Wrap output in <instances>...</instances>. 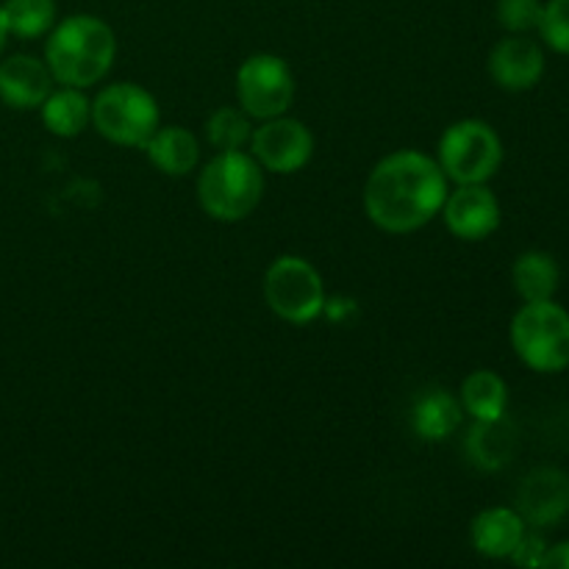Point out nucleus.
Masks as SVG:
<instances>
[{
	"instance_id": "f257e3e1",
	"label": "nucleus",
	"mask_w": 569,
	"mask_h": 569,
	"mask_svg": "<svg viewBox=\"0 0 569 569\" xmlns=\"http://www.w3.org/2000/svg\"><path fill=\"white\" fill-rule=\"evenodd\" d=\"M448 198V176L420 150H398L372 167L365 211L387 233H411L433 220Z\"/></svg>"
},
{
	"instance_id": "f03ea898",
	"label": "nucleus",
	"mask_w": 569,
	"mask_h": 569,
	"mask_svg": "<svg viewBox=\"0 0 569 569\" xmlns=\"http://www.w3.org/2000/svg\"><path fill=\"white\" fill-rule=\"evenodd\" d=\"M114 56V31L92 14H72L56 22L44 44V64L61 87H94L109 76Z\"/></svg>"
},
{
	"instance_id": "7ed1b4c3",
	"label": "nucleus",
	"mask_w": 569,
	"mask_h": 569,
	"mask_svg": "<svg viewBox=\"0 0 569 569\" xmlns=\"http://www.w3.org/2000/svg\"><path fill=\"white\" fill-rule=\"evenodd\" d=\"M198 198L211 220H244L264 198L261 164L242 150H222L200 172Z\"/></svg>"
},
{
	"instance_id": "20e7f679",
	"label": "nucleus",
	"mask_w": 569,
	"mask_h": 569,
	"mask_svg": "<svg viewBox=\"0 0 569 569\" xmlns=\"http://www.w3.org/2000/svg\"><path fill=\"white\" fill-rule=\"evenodd\" d=\"M92 126L109 142L122 148H144V142L161 126V111L153 94L139 83H109L92 100Z\"/></svg>"
},
{
	"instance_id": "39448f33",
	"label": "nucleus",
	"mask_w": 569,
	"mask_h": 569,
	"mask_svg": "<svg viewBox=\"0 0 569 569\" xmlns=\"http://www.w3.org/2000/svg\"><path fill=\"white\" fill-rule=\"evenodd\" d=\"M511 345L537 372H561L569 367V315L553 300L526 303L511 320Z\"/></svg>"
},
{
	"instance_id": "423d86ee",
	"label": "nucleus",
	"mask_w": 569,
	"mask_h": 569,
	"mask_svg": "<svg viewBox=\"0 0 569 569\" xmlns=\"http://www.w3.org/2000/svg\"><path fill=\"white\" fill-rule=\"evenodd\" d=\"M439 167L448 181L487 183L503 161V144L483 120H459L439 139Z\"/></svg>"
},
{
	"instance_id": "0eeeda50",
	"label": "nucleus",
	"mask_w": 569,
	"mask_h": 569,
	"mask_svg": "<svg viewBox=\"0 0 569 569\" xmlns=\"http://www.w3.org/2000/svg\"><path fill=\"white\" fill-rule=\"evenodd\" d=\"M264 300L281 320L306 326L326 309V287L315 264L300 256H278L267 267Z\"/></svg>"
},
{
	"instance_id": "6e6552de",
	"label": "nucleus",
	"mask_w": 569,
	"mask_h": 569,
	"mask_svg": "<svg viewBox=\"0 0 569 569\" xmlns=\"http://www.w3.org/2000/svg\"><path fill=\"white\" fill-rule=\"evenodd\" d=\"M237 94L244 114L256 117V120L287 114L295 98L292 70L281 56H250L237 72Z\"/></svg>"
},
{
	"instance_id": "1a4fd4ad",
	"label": "nucleus",
	"mask_w": 569,
	"mask_h": 569,
	"mask_svg": "<svg viewBox=\"0 0 569 569\" xmlns=\"http://www.w3.org/2000/svg\"><path fill=\"white\" fill-rule=\"evenodd\" d=\"M311 153H315L311 131L287 114L261 120V126L250 133V156L270 172L289 176L303 170L311 161Z\"/></svg>"
},
{
	"instance_id": "9d476101",
	"label": "nucleus",
	"mask_w": 569,
	"mask_h": 569,
	"mask_svg": "<svg viewBox=\"0 0 569 569\" xmlns=\"http://www.w3.org/2000/svg\"><path fill=\"white\" fill-rule=\"evenodd\" d=\"M445 226L465 242H481L500 228V203L487 183H459L442 206Z\"/></svg>"
},
{
	"instance_id": "9b49d317",
	"label": "nucleus",
	"mask_w": 569,
	"mask_h": 569,
	"mask_svg": "<svg viewBox=\"0 0 569 569\" xmlns=\"http://www.w3.org/2000/svg\"><path fill=\"white\" fill-rule=\"evenodd\" d=\"M517 515L531 528H550L569 515V476L556 467H539L517 489Z\"/></svg>"
},
{
	"instance_id": "f8f14e48",
	"label": "nucleus",
	"mask_w": 569,
	"mask_h": 569,
	"mask_svg": "<svg viewBox=\"0 0 569 569\" xmlns=\"http://www.w3.org/2000/svg\"><path fill=\"white\" fill-rule=\"evenodd\" d=\"M50 92H53V76L37 56L14 53L0 61V100L9 109H39Z\"/></svg>"
},
{
	"instance_id": "ddd939ff",
	"label": "nucleus",
	"mask_w": 569,
	"mask_h": 569,
	"mask_svg": "<svg viewBox=\"0 0 569 569\" xmlns=\"http://www.w3.org/2000/svg\"><path fill=\"white\" fill-rule=\"evenodd\" d=\"M542 72V48L528 37H506L503 42L495 44L492 56H489V76L509 92H526V89L537 87Z\"/></svg>"
},
{
	"instance_id": "4468645a",
	"label": "nucleus",
	"mask_w": 569,
	"mask_h": 569,
	"mask_svg": "<svg viewBox=\"0 0 569 569\" xmlns=\"http://www.w3.org/2000/svg\"><path fill=\"white\" fill-rule=\"evenodd\" d=\"M526 531L528 526L517 515V509L498 506V509H483L472 520L470 537L478 553L487 556V559H511V553L517 550L520 539L526 537Z\"/></svg>"
},
{
	"instance_id": "2eb2a0df",
	"label": "nucleus",
	"mask_w": 569,
	"mask_h": 569,
	"mask_svg": "<svg viewBox=\"0 0 569 569\" xmlns=\"http://www.w3.org/2000/svg\"><path fill=\"white\" fill-rule=\"evenodd\" d=\"M461 400L448 389H426L411 409V428L426 442H442L461 426Z\"/></svg>"
},
{
	"instance_id": "dca6fc26",
	"label": "nucleus",
	"mask_w": 569,
	"mask_h": 569,
	"mask_svg": "<svg viewBox=\"0 0 569 569\" xmlns=\"http://www.w3.org/2000/svg\"><path fill=\"white\" fill-rule=\"evenodd\" d=\"M142 150L164 176L172 178L189 176V172L198 167L200 159L198 139H194V133L183 126H159L153 137L144 142Z\"/></svg>"
},
{
	"instance_id": "f3484780",
	"label": "nucleus",
	"mask_w": 569,
	"mask_h": 569,
	"mask_svg": "<svg viewBox=\"0 0 569 569\" xmlns=\"http://www.w3.org/2000/svg\"><path fill=\"white\" fill-rule=\"evenodd\" d=\"M517 448V433L511 422L503 417L498 420H476L467 433V456L481 470H500L511 461Z\"/></svg>"
},
{
	"instance_id": "a211bd4d",
	"label": "nucleus",
	"mask_w": 569,
	"mask_h": 569,
	"mask_svg": "<svg viewBox=\"0 0 569 569\" xmlns=\"http://www.w3.org/2000/svg\"><path fill=\"white\" fill-rule=\"evenodd\" d=\"M42 122L50 133L61 139H72L92 122V100H87L83 89L61 87L50 92L42 106Z\"/></svg>"
},
{
	"instance_id": "6ab92c4d",
	"label": "nucleus",
	"mask_w": 569,
	"mask_h": 569,
	"mask_svg": "<svg viewBox=\"0 0 569 569\" xmlns=\"http://www.w3.org/2000/svg\"><path fill=\"white\" fill-rule=\"evenodd\" d=\"M511 278L526 303H542V300H553V295L559 292L561 272L553 256L542 250H528L515 261Z\"/></svg>"
},
{
	"instance_id": "aec40b11",
	"label": "nucleus",
	"mask_w": 569,
	"mask_h": 569,
	"mask_svg": "<svg viewBox=\"0 0 569 569\" xmlns=\"http://www.w3.org/2000/svg\"><path fill=\"white\" fill-rule=\"evenodd\" d=\"M461 406L472 420H498L509 406V387L492 370H476L461 383Z\"/></svg>"
},
{
	"instance_id": "412c9836",
	"label": "nucleus",
	"mask_w": 569,
	"mask_h": 569,
	"mask_svg": "<svg viewBox=\"0 0 569 569\" xmlns=\"http://www.w3.org/2000/svg\"><path fill=\"white\" fill-rule=\"evenodd\" d=\"M0 9L6 31L17 39H39L56 26V0H6Z\"/></svg>"
},
{
	"instance_id": "4be33fe9",
	"label": "nucleus",
	"mask_w": 569,
	"mask_h": 569,
	"mask_svg": "<svg viewBox=\"0 0 569 569\" xmlns=\"http://www.w3.org/2000/svg\"><path fill=\"white\" fill-rule=\"evenodd\" d=\"M250 133H253V126H250L248 114H242L239 109H217L214 114L206 122V137H209L211 148L222 150H242L244 144H250Z\"/></svg>"
},
{
	"instance_id": "5701e85b",
	"label": "nucleus",
	"mask_w": 569,
	"mask_h": 569,
	"mask_svg": "<svg viewBox=\"0 0 569 569\" xmlns=\"http://www.w3.org/2000/svg\"><path fill=\"white\" fill-rule=\"evenodd\" d=\"M539 0H498V22L511 33H528L542 22Z\"/></svg>"
},
{
	"instance_id": "b1692460",
	"label": "nucleus",
	"mask_w": 569,
	"mask_h": 569,
	"mask_svg": "<svg viewBox=\"0 0 569 569\" xmlns=\"http://www.w3.org/2000/svg\"><path fill=\"white\" fill-rule=\"evenodd\" d=\"M539 31L556 53L569 56V0H550L545 6Z\"/></svg>"
},
{
	"instance_id": "393cba45",
	"label": "nucleus",
	"mask_w": 569,
	"mask_h": 569,
	"mask_svg": "<svg viewBox=\"0 0 569 569\" xmlns=\"http://www.w3.org/2000/svg\"><path fill=\"white\" fill-rule=\"evenodd\" d=\"M545 553H548V542L539 533H528L520 539L517 550L511 553V561L520 567H542Z\"/></svg>"
},
{
	"instance_id": "a878e982",
	"label": "nucleus",
	"mask_w": 569,
	"mask_h": 569,
	"mask_svg": "<svg viewBox=\"0 0 569 569\" xmlns=\"http://www.w3.org/2000/svg\"><path fill=\"white\" fill-rule=\"evenodd\" d=\"M542 567L545 569H569V542H561V545H553V548H548V553H545V559H542Z\"/></svg>"
},
{
	"instance_id": "bb28decb",
	"label": "nucleus",
	"mask_w": 569,
	"mask_h": 569,
	"mask_svg": "<svg viewBox=\"0 0 569 569\" xmlns=\"http://www.w3.org/2000/svg\"><path fill=\"white\" fill-rule=\"evenodd\" d=\"M6 37H9V31H6V20H3V9H0V53H3V44H6Z\"/></svg>"
}]
</instances>
